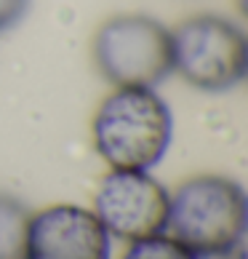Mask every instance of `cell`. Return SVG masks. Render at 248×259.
<instances>
[{
    "mask_svg": "<svg viewBox=\"0 0 248 259\" xmlns=\"http://www.w3.org/2000/svg\"><path fill=\"white\" fill-rule=\"evenodd\" d=\"M93 147L110 168L150 171L168 152L174 118L166 99L147 85H115L93 115Z\"/></svg>",
    "mask_w": 248,
    "mask_h": 259,
    "instance_id": "1",
    "label": "cell"
},
{
    "mask_svg": "<svg viewBox=\"0 0 248 259\" xmlns=\"http://www.w3.org/2000/svg\"><path fill=\"white\" fill-rule=\"evenodd\" d=\"M245 193L235 179L197 174L168 193L166 233L200 256H230L245 235Z\"/></svg>",
    "mask_w": 248,
    "mask_h": 259,
    "instance_id": "2",
    "label": "cell"
},
{
    "mask_svg": "<svg viewBox=\"0 0 248 259\" xmlns=\"http://www.w3.org/2000/svg\"><path fill=\"white\" fill-rule=\"evenodd\" d=\"M171 32V72L197 91L219 94L240 85L248 70V43L235 22L200 14Z\"/></svg>",
    "mask_w": 248,
    "mask_h": 259,
    "instance_id": "3",
    "label": "cell"
},
{
    "mask_svg": "<svg viewBox=\"0 0 248 259\" xmlns=\"http://www.w3.org/2000/svg\"><path fill=\"white\" fill-rule=\"evenodd\" d=\"M93 62L112 85L155 89L171 75V32L152 16H112L93 37Z\"/></svg>",
    "mask_w": 248,
    "mask_h": 259,
    "instance_id": "4",
    "label": "cell"
},
{
    "mask_svg": "<svg viewBox=\"0 0 248 259\" xmlns=\"http://www.w3.org/2000/svg\"><path fill=\"white\" fill-rule=\"evenodd\" d=\"M93 214L110 235L128 243L160 235L168 225V190L147 171L112 168L96 187Z\"/></svg>",
    "mask_w": 248,
    "mask_h": 259,
    "instance_id": "5",
    "label": "cell"
},
{
    "mask_svg": "<svg viewBox=\"0 0 248 259\" xmlns=\"http://www.w3.org/2000/svg\"><path fill=\"white\" fill-rule=\"evenodd\" d=\"M112 235L83 206H48L30 214L27 259H110Z\"/></svg>",
    "mask_w": 248,
    "mask_h": 259,
    "instance_id": "6",
    "label": "cell"
},
{
    "mask_svg": "<svg viewBox=\"0 0 248 259\" xmlns=\"http://www.w3.org/2000/svg\"><path fill=\"white\" fill-rule=\"evenodd\" d=\"M30 208L19 198L0 193V259H27Z\"/></svg>",
    "mask_w": 248,
    "mask_h": 259,
    "instance_id": "7",
    "label": "cell"
},
{
    "mask_svg": "<svg viewBox=\"0 0 248 259\" xmlns=\"http://www.w3.org/2000/svg\"><path fill=\"white\" fill-rule=\"evenodd\" d=\"M123 259H197L187 246H182L176 238H171L166 233L141 238L128 246V251L123 254Z\"/></svg>",
    "mask_w": 248,
    "mask_h": 259,
    "instance_id": "8",
    "label": "cell"
},
{
    "mask_svg": "<svg viewBox=\"0 0 248 259\" xmlns=\"http://www.w3.org/2000/svg\"><path fill=\"white\" fill-rule=\"evenodd\" d=\"M32 0H0V32L11 30L24 19V14L30 11Z\"/></svg>",
    "mask_w": 248,
    "mask_h": 259,
    "instance_id": "9",
    "label": "cell"
}]
</instances>
